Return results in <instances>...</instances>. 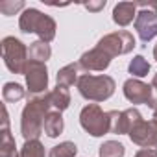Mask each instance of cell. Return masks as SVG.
<instances>
[{"instance_id":"obj_1","label":"cell","mask_w":157,"mask_h":157,"mask_svg":"<svg viewBox=\"0 0 157 157\" xmlns=\"http://www.w3.org/2000/svg\"><path fill=\"white\" fill-rule=\"evenodd\" d=\"M52 111L48 93L44 96L30 98L21 115V133L24 140H39V135L44 131V118Z\"/></svg>"},{"instance_id":"obj_2","label":"cell","mask_w":157,"mask_h":157,"mask_svg":"<svg viewBox=\"0 0 157 157\" xmlns=\"http://www.w3.org/2000/svg\"><path fill=\"white\" fill-rule=\"evenodd\" d=\"M19 28L22 33H35L43 43H50L56 37V21L35 8H26L22 11L19 19Z\"/></svg>"},{"instance_id":"obj_3","label":"cell","mask_w":157,"mask_h":157,"mask_svg":"<svg viewBox=\"0 0 157 157\" xmlns=\"http://www.w3.org/2000/svg\"><path fill=\"white\" fill-rule=\"evenodd\" d=\"M76 87L80 91V94L89 102H105L113 96V93L117 89L115 80L105 74H100V76L83 74V76H80Z\"/></svg>"},{"instance_id":"obj_4","label":"cell","mask_w":157,"mask_h":157,"mask_svg":"<svg viewBox=\"0 0 157 157\" xmlns=\"http://www.w3.org/2000/svg\"><path fill=\"white\" fill-rule=\"evenodd\" d=\"M80 124L93 137H104L105 133H111V117H109V111L105 113L98 104H87L82 109V113H80Z\"/></svg>"},{"instance_id":"obj_5","label":"cell","mask_w":157,"mask_h":157,"mask_svg":"<svg viewBox=\"0 0 157 157\" xmlns=\"http://www.w3.org/2000/svg\"><path fill=\"white\" fill-rule=\"evenodd\" d=\"M0 48H2V59L6 63V67L13 72V74H24V68L28 65V48L26 44L10 35V37H4L2 43H0Z\"/></svg>"},{"instance_id":"obj_6","label":"cell","mask_w":157,"mask_h":157,"mask_svg":"<svg viewBox=\"0 0 157 157\" xmlns=\"http://www.w3.org/2000/svg\"><path fill=\"white\" fill-rule=\"evenodd\" d=\"M139 8H142L137 13L135 19V32L139 35V39L142 43L151 41L153 37H157V4H146V2H139Z\"/></svg>"},{"instance_id":"obj_7","label":"cell","mask_w":157,"mask_h":157,"mask_svg":"<svg viewBox=\"0 0 157 157\" xmlns=\"http://www.w3.org/2000/svg\"><path fill=\"white\" fill-rule=\"evenodd\" d=\"M135 37L133 33H129L128 30H118V32H113V33H107L104 35L100 41H98V48H102L104 52H107L111 57H117V56H124V54H129L133 48H135Z\"/></svg>"},{"instance_id":"obj_8","label":"cell","mask_w":157,"mask_h":157,"mask_svg":"<svg viewBox=\"0 0 157 157\" xmlns=\"http://www.w3.org/2000/svg\"><path fill=\"white\" fill-rule=\"evenodd\" d=\"M24 78H26L28 93L32 94H41L48 89V68L41 61L28 59V65L24 68Z\"/></svg>"},{"instance_id":"obj_9","label":"cell","mask_w":157,"mask_h":157,"mask_svg":"<svg viewBox=\"0 0 157 157\" xmlns=\"http://www.w3.org/2000/svg\"><path fill=\"white\" fill-rule=\"evenodd\" d=\"M128 135L133 144H137L140 148L157 150V126L151 120H144V118L137 120Z\"/></svg>"},{"instance_id":"obj_10","label":"cell","mask_w":157,"mask_h":157,"mask_svg":"<svg viewBox=\"0 0 157 157\" xmlns=\"http://www.w3.org/2000/svg\"><path fill=\"white\" fill-rule=\"evenodd\" d=\"M124 96L131 102V104H150L153 98V87L137 80V78H129V80L124 82Z\"/></svg>"},{"instance_id":"obj_11","label":"cell","mask_w":157,"mask_h":157,"mask_svg":"<svg viewBox=\"0 0 157 157\" xmlns=\"http://www.w3.org/2000/svg\"><path fill=\"white\" fill-rule=\"evenodd\" d=\"M109 117H111V133L117 135H128L133 124L142 118V115L135 107H129L126 111H109Z\"/></svg>"},{"instance_id":"obj_12","label":"cell","mask_w":157,"mask_h":157,"mask_svg":"<svg viewBox=\"0 0 157 157\" xmlns=\"http://www.w3.org/2000/svg\"><path fill=\"white\" fill-rule=\"evenodd\" d=\"M111 61H113V57L107 54V52H104L102 48H98V46H94L93 50H89V52H85V54H82V57H80V67L83 68V70H91V72H102V70H105L109 65H111Z\"/></svg>"},{"instance_id":"obj_13","label":"cell","mask_w":157,"mask_h":157,"mask_svg":"<svg viewBox=\"0 0 157 157\" xmlns=\"http://www.w3.org/2000/svg\"><path fill=\"white\" fill-rule=\"evenodd\" d=\"M137 19V2H118L113 8V21L118 26H128Z\"/></svg>"},{"instance_id":"obj_14","label":"cell","mask_w":157,"mask_h":157,"mask_svg":"<svg viewBox=\"0 0 157 157\" xmlns=\"http://www.w3.org/2000/svg\"><path fill=\"white\" fill-rule=\"evenodd\" d=\"M80 63H70L63 68L57 70V76H56V80H57V85L61 87H70L74 83H78V80H80Z\"/></svg>"},{"instance_id":"obj_15","label":"cell","mask_w":157,"mask_h":157,"mask_svg":"<svg viewBox=\"0 0 157 157\" xmlns=\"http://www.w3.org/2000/svg\"><path fill=\"white\" fill-rule=\"evenodd\" d=\"M63 128H65V122H63V117H61V111H50L44 118V133L50 137V139H56L63 133Z\"/></svg>"},{"instance_id":"obj_16","label":"cell","mask_w":157,"mask_h":157,"mask_svg":"<svg viewBox=\"0 0 157 157\" xmlns=\"http://www.w3.org/2000/svg\"><path fill=\"white\" fill-rule=\"evenodd\" d=\"M48 98H50V104L56 111H65L68 105H70V93H68V87H61L57 85L56 89H52L48 93Z\"/></svg>"},{"instance_id":"obj_17","label":"cell","mask_w":157,"mask_h":157,"mask_svg":"<svg viewBox=\"0 0 157 157\" xmlns=\"http://www.w3.org/2000/svg\"><path fill=\"white\" fill-rule=\"evenodd\" d=\"M50 56H52V48H50L48 43L35 41V43H32L30 48H28V57H30L32 61H41V63H44L46 59H50Z\"/></svg>"},{"instance_id":"obj_18","label":"cell","mask_w":157,"mask_h":157,"mask_svg":"<svg viewBox=\"0 0 157 157\" xmlns=\"http://www.w3.org/2000/svg\"><path fill=\"white\" fill-rule=\"evenodd\" d=\"M24 96H26V91L22 89V85H19L15 82H8L2 89V98L8 104H15V102L22 100Z\"/></svg>"},{"instance_id":"obj_19","label":"cell","mask_w":157,"mask_h":157,"mask_svg":"<svg viewBox=\"0 0 157 157\" xmlns=\"http://www.w3.org/2000/svg\"><path fill=\"white\" fill-rule=\"evenodd\" d=\"M0 157H19L17 144L10 129H2V140H0Z\"/></svg>"},{"instance_id":"obj_20","label":"cell","mask_w":157,"mask_h":157,"mask_svg":"<svg viewBox=\"0 0 157 157\" xmlns=\"http://www.w3.org/2000/svg\"><path fill=\"white\" fill-rule=\"evenodd\" d=\"M98 153H100V157H124L126 148L118 140H105L98 148Z\"/></svg>"},{"instance_id":"obj_21","label":"cell","mask_w":157,"mask_h":157,"mask_svg":"<svg viewBox=\"0 0 157 157\" xmlns=\"http://www.w3.org/2000/svg\"><path fill=\"white\" fill-rule=\"evenodd\" d=\"M128 70H129V74L135 76V78H144V76H148V72H150V63H148L142 56H135V57L129 61Z\"/></svg>"},{"instance_id":"obj_22","label":"cell","mask_w":157,"mask_h":157,"mask_svg":"<svg viewBox=\"0 0 157 157\" xmlns=\"http://www.w3.org/2000/svg\"><path fill=\"white\" fill-rule=\"evenodd\" d=\"M76 153H78V146L70 140H65V142L56 144L50 150L48 157H76Z\"/></svg>"},{"instance_id":"obj_23","label":"cell","mask_w":157,"mask_h":157,"mask_svg":"<svg viewBox=\"0 0 157 157\" xmlns=\"http://www.w3.org/2000/svg\"><path fill=\"white\" fill-rule=\"evenodd\" d=\"M19 157H44V146L41 140H26L19 151Z\"/></svg>"},{"instance_id":"obj_24","label":"cell","mask_w":157,"mask_h":157,"mask_svg":"<svg viewBox=\"0 0 157 157\" xmlns=\"http://www.w3.org/2000/svg\"><path fill=\"white\" fill-rule=\"evenodd\" d=\"M22 8H24V2H21V0H17V2H13V0H6V2L0 4V11H2L4 15H15Z\"/></svg>"},{"instance_id":"obj_25","label":"cell","mask_w":157,"mask_h":157,"mask_svg":"<svg viewBox=\"0 0 157 157\" xmlns=\"http://www.w3.org/2000/svg\"><path fill=\"white\" fill-rule=\"evenodd\" d=\"M135 157H157V150H150V148H140Z\"/></svg>"},{"instance_id":"obj_26","label":"cell","mask_w":157,"mask_h":157,"mask_svg":"<svg viewBox=\"0 0 157 157\" xmlns=\"http://www.w3.org/2000/svg\"><path fill=\"white\" fill-rule=\"evenodd\" d=\"M85 8L89 11H100V10L105 8V0H100V2H89V4H85Z\"/></svg>"},{"instance_id":"obj_27","label":"cell","mask_w":157,"mask_h":157,"mask_svg":"<svg viewBox=\"0 0 157 157\" xmlns=\"http://www.w3.org/2000/svg\"><path fill=\"white\" fill-rule=\"evenodd\" d=\"M148 107L153 109V117H151V122L157 126V98H151V102L148 104Z\"/></svg>"},{"instance_id":"obj_28","label":"cell","mask_w":157,"mask_h":157,"mask_svg":"<svg viewBox=\"0 0 157 157\" xmlns=\"http://www.w3.org/2000/svg\"><path fill=\"white\" fill-rule=\"evenodd\" d=\"M151 87L157 91V72H155V76H153V80H151Z\"/></svg>"},{"instance_id":"obj_29","label":"cell","mask_w":157,"mask_h":157,"mask_svg":"<svg viewBox=\"0 0 157 157\" xmlns=\"http://www.w3.org/2000/svg\"><path fill=\"white\" fill-rule=\"evenodd\" d=\"M153 57H155V61H157V44L153 46Z\"/></svg>"}]
</instances>
